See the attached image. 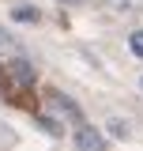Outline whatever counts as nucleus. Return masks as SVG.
Returning a JSON list of instances; mask_svg holds the SVG:
<instances>
[{"label":"nucleus","instance_id":"2","mask_svg":"<svg viewBox=\"0 0 143 151\" xmlns=\"http://www.w3.org/2000/svg\"><path fill=\"white\" fill-rule=\"evenodd\" d=\"M11 76H15L19 83H34V72H30L26 60H11Z\"/></svg>","mask_w":143,"mask_h":151},{"label":"nucleus","instance_id":"7","mask_svg":"<svg viewBox=\"0 0 143 151\" xmlns=\"http://www.w3.org/2000/svg\"><path fill=\"white\" fill-rule=\"evenodd\" d=\"M0 49H15V38H11V34H0Z\"/></svg>","mask_w":143,"mask_h":151},{"label":"nucleus","instance_id":"8","mask_svg":"<svg viewBox=\"0 0 143 151\" xmlns=\"http://www.w3.org/2000/svg\"><path fill=\"white\" fill-rule=\"evenodd\" d=\"M60 4H83V0H60Z\"/></svg>","mask_w":143,"mask_h":151},{"label":"nucleus","instance_id":"1","mask_svg":"<svg viewBox=\"0 0 143 151\" xmlns=\"http://www.w3.org/2000/svg\"><path fill=\"white\" fill-rule=\"evenodd\" d=\"M75 147L79 151H102L106 147V136L94 129V125H79L75 129Z\"/></svg>","mask_w":143,"mask_h":151},{"label":"nucleus","instance_id":"5","mask_svg":"<svg viewBox=\"0 0 143 151\" xmlns=\"http://www.w3.org/2000/svg\"><path fill=\"white\" fill-rule=\"evenodd\" d=\"M15 19H19V23H34L38 12H34V8H15Z\"/></svg>","mask_w":143,"mask_h":151},{"label":"nucleus","instance_id":"4","mask_svg":"<svg viewBox=\"0 0 143 151\" xmlns=\"http://www.w3.org/2000/svg\"><path fill=\"white\" fill-rule=\"evenodd\" d=\"M128 45H132V53H136V57H143V30H132Z\"/></svg>","mask_w":143,"mask_h":151},{"label":"nucleus","instance_id":"6","mask_svg":"<svg viewBox=\"0 0 143 151\" xmlns=\"http://www.w3.org/2000/svg\"><path fill=\"white\" fill-rule=\"evenodd\" d=\"M109 132H113V136H128V125L124 121H109Z\"/></svg>","mask_w":143,"mask_h":151},{"label":"nucleus","instance_id":"3","mask_svg":"<svg viewBox=\"0 0 143 151\" xmlns=\"http://www.w3.org/2000/svg\"><path fill=\"white\" fill-rule=\"evenodd\" d=\"M109 8H113V12H139L143 0H109Z\"/></svg>","mask_w":143,"mask_h":151}]
</instances>
